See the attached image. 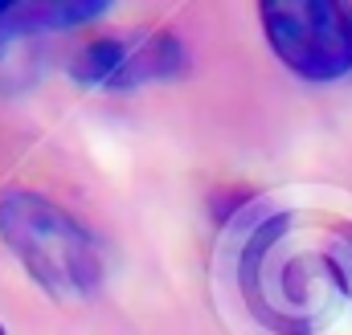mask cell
<instances>
[{
	"instance_id": "cell-6",
	"label": "cell",
	"mask_w": 352,
	"mask_h": 335,
	"mask_svg": "<svg viewBox=\"0 0 352 335\" xmlns=\"http://www.w3.org/2000/svg\"><path fill=\"white\" fill-rule=\"evenodd\" d=\"M0 335H8V332H4V323H0Z\"/></svg>"
},
{
	"instance_id": "cell-3",
	"label": "cell",
	"mask_w": 352,
	"mask_h": 335,
	"mask_svg": "<svg viewBox=\"0 0 352 335\" xmlns=\"http://www.w3.org/2000/svg\"><path fill=\"white\" fill-rule=\"evenodd\" d=\"M258 16L274 58L303 82H336L352 74V4L263 0Z\"/></svg>"
},
{
	"instance_id": "cell-1",
	"label": "cell",
	"mask_w": 352,
	"mask_h": 335,
	"mask_svg": "<svg viewBox=\"0 0 352 335\" xmlns=\"http://www.w3.org/2000/svg\"><path fill=\"white\" fill-rule=\"evenodd\" d=\"M295 217L278 213L254 229L242 253V294L278 332H307L316 294H340L352 303V225L336 221L311 242H295Z\"/></svg>"
},
{
	"instance_id": "cell-4",
	"label": "cell",
	"mask_w": 352,
	"mask_h": 335,
	"mask_svg": "<svg viewBox=\"0 0 352 335\" xmlns=\"http://www.w3.org/2000/svg\"><path fill=\"white\" fill-rule=\"evenodd\" d=\"M188 66V54L173 29H140V33H102L70 58L74 82L90 90H135L144 82L176 78Z\"/></svg>"
},
{
	"instance_id": "cell-2",
	"label": "cell",
	"mask_w": 352,
	"mask_h": 335,
	"mask_svg": "<svg viewBox=\"0 0 352 335\" xmlns=\"http://www.w3.org/2000/svg\"><path fill=\"white\" fill-rule=\"evenodd\" d=\"M0 242L58 303H87L102 286V250L94 233L37 188L0 192Z\"/></svg>"
},
{
	"instance_id": "cell-5",
	"label": "cell",
	"mask_w": 352,
	"mask_h": 335,
	"mask_svg": "<svg viewBox=\"0 0 352 335\" xmlns=\"http://www.w3.org/2000/svg\"><path fill=\"white\" fill-rule=\"evenodd\" d=\"M107 0H0V37L78 29L107 12Z\"/></svg>"
}]
</instances>
